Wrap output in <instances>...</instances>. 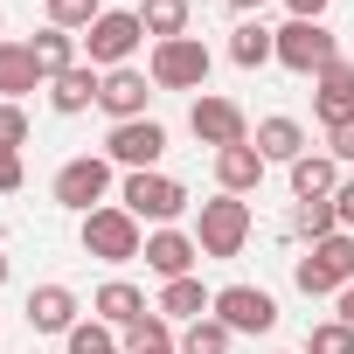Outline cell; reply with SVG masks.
<instances>
[{
  "instance_id": "obj_20",
  "label": "cell",
  "mask_w": 354,
  "mask_h": 354,
  "mask_svg": "<svg viewBox=\"0 0 354 354\" xmlns=\"http://www.w3.org/2000/svg\"><path fill=\"white\" fill-rule=\"evenodd\" d=\"M333 188H340V160L333 153H299L292 160V195L299 202H326Z\"/></svg>"
},
{
  "instance_id": "obj_17",
  "label": "cell",
  "mask_w": 354,
  "mask_h": 354,
  "mask_svg": "<svg viewBox=\"0 0 354 354\" xmlns=\"http://www.w3.org/2000/svg\"><path fill=\"white\" fill-rule=\"evenodd\" d=\"M153 313H167V319H209L216 313V292L202 278H167L160 299H153Z\"/></svg>"
},
{
  "instance_id": "obj_36",
  "label": "cell",
  "mask_w": 354,
  "mask_h": 354,
  "mask_svg": "<svg viewBox=\"0 0 354 354\" xmlns=\"http://www.w3.org/2000/svg\"><path fill=\"white\" fill-rule=\"evenodd\" d=\"M292 21H326V0H285Z\"/></svg>"
},
{
  "instance_id": "obj_9",
  "label": "cell",
  "mask_w": 354,
  "mask_h": 354,
  "mask_svg": "<svg viewBox=\"0 0 354 354\" xmlns=\"http://www.w3.org/2000/svg\"><path fill=\"white\" fill-rule=\"evenodd\" d=\"M160 153H167V125L160 118H125V125L104 132V160L125 167V174H153Z\"/></svg>"
},
{
  "instance_id": "obj_37",
  "label": "cell",
  "mask_w": 354,
  "mask_h": 354,
  "mask_svg": "<svg viewBox=\"0 0 354 354\" xmlns=\"http://www.w3.org/2000/svg\"><path fill=\"white\" fill-rule=\"evenodd\" d=\"M333 319H347V326H354V285L340 292V313H333Z\"/></svg>"
},
{
  "instance_id": "obj_33",
  "label": "cell",
  "mask_w": 354,
  "mask_h": 354,
  "mask_svg": "<svg viewBox=\"0 0 354 354\" xmlns=\"http://www.w3.org/2000/svg\"><path fill=\"white\" fill-rule=\"evenodd\" d=\"M15 188H21V153L0 146V195H15Z\"/></svg>"
},
{
  "instance_id": "obj_39",
  "label": "cell",
  "mask_w": 354,
  "mask_h": 354,
  "mask_svg": "<svg viewBox=\"0 0 354 354\" xmlns=\"http://www.w3.org/2000/svg\"><path fill=\"white\" fill-rule=\"evenodd\" d=\"M0 285H8V250H0Z\"/></svg>"
},
{
  "instance_id": "obj_10",
  "label": "cell",
  "mask_w": 354,
  "mask_h": 354,
  "mask_svg": "<svg viewBox=\"0 0 354 354\" xmlns=\"http://www.w3.org/2000/svg\"><path fill=\"white\" fill-rule=\"evenodd\" d=\"M188 132H195L202 146H216V153L250 146V118H243L236 97H195V104H188Z\"/></svg>"
},
{
  "instance_id": "obj_41",
  "label": "cell",
  "mask_w": 354,
  "mask_h": 354,
  "mask_svg": "<svg viewBox=\"0 0 354 354\" xmlns=\"http://www.w3.org/2000/svg\"><path fill=\"white\" fill-rule=\"evenodd\" d=\"M167 354H174V347H167Z\"/></svg>"
},
{
  "instance_id": "obj_24",
  "label": "cell",
  "mask_w": 354,
  "mask_h": 354,
  "mask_svg": "<svg viewBox=\"0 0 354 354\" xmlns=\"http://www.w3.org/2000/svg\"><path fill=\"white\" fill-rule=\"evenodd\" d=\"M257 181H264V153H257V146L216 153V188H223V195H250Z\"/></svg>"
},
{
  "instance_id": "obj_2",
  "label": "cell",
  "mask_w": 354,
  "mask_h": 354,
  "mask_svg": "<svg viewBox=\"0 0 354 354\" xmlns=\"http://www.w3.org/2000/svg\"><path fill=\"white\" fill-rule=\"evenodd\" d=\"M209 42L202 35H174V42H153V56H146V77H153V91H202L209 84Z\"/></svg>"
},
{
  "instance_id": "obj_18",
  "label": "cell",
  "mask_w": 354,
  "mask_h": 354,
  "mask_svg": "<svg viewBox=\"0 0 354 354\" xmlns=\"http://www.w3.org/2000/svg\"><path fill=\"white\" fill-rule=\"evenodd\" d=\"M97 84H104V70H91V63H77V70H63V77L49 84V111H63V118H77V111H91V104H97Z\"/></svg>"
},
{
  "instance_id": "obj_5",
  "label": "cell",
  "mask_w": 354,
  "mask_h": 354,
  "mask_svg": "<svg viewBox=\"0 0 354 354\" xmlns=\"http://www.w3.org/2000/svg\"><path fill=\"white\" fill-rule=\"evenodd\" d=\"M139 42H146L139 8H104V15L84 28V56H91V70H125Z\"/></svg>"
},
{
  "instance_id": "obj_25",
  "label": "cell",
  "mask_w": 354,
  "mask_h": 354,
  "mask_svg": "<svg viewBox=\"0 0 354 354\" xmlns=\"http://www.w3.org/2000/svg\"><path fill=\"white\" fill-rule=\"evenodd\" d=\"M188 0H139V28L153 35V42H174V35H188Z\"/></svg>"
},
{
  "instance_id": "obj_3",
  "label": "cell",
  "mask_w": 354,
  "mask_h": 354,
  "mask_svg": "<svg viewBox=\"0 0 354 354\" xmlns=\"http://www.w3.org/2000/svg\"><path fill=\"white\" fill-rule=\"evenodd\" d=\"M84 250H91L97 264H132V257L146 250V230H139V216H132V209L104 202V209H91V216H84Z\"/></svg>"
},
{
  "instance_id": "obj_1",
  "label": "cell",
  "mask_w": 354,
  "mask_h": 354,
  "mask_svg": "<svg viewBox=\"0 0 354 354\" xmlns=\"http://www.w3.org/2000/svg\"><path fill=\"white\" fill-rule=\"evenodd\" d=\"M292 285H299L306 299H340V292L354 285V236L340 230V236L313 243V250L292 264Z\"/></svg>"
},
{
  "instance_id": "obj_40",
  "label": "cell",
  "mask_w": 354,
  "mask_h": 354,
  "mask_svg": "<svg viewBox=\"0 0 354 354\" xmlns=\"http://www.w3.org/2000/svg\"><path fill=\"white\" fill-rule=\"evenodd\" d=\"M0 28H8V15H0ZM0 42H8V35H0Z\"/></svg>"
},
{
  "instance_id": "obj_28",
  "label": "cell",
  "mask_w": 354,
  "mask_h": 354,
  "mask_svg": "<svg viewBox=\"0 0 354 354\" xmlns=\"http://www.w3.org/2000/svg\"><path fill=\"white\" fill-rule=\"evenodd\" d=\"M63 340H70V354H125V347H118V333H111L104 319H77Z\"/></svg>"
},
{
  "instance_id": "obj_30",
  "label": "cell",
  "mask_w": 354,
  "mask_h": 354,
  "mask_svg": "<svg viewBox=\"0 0 354 354\" xmlns=\"http://www.w3.org/2000/svg\"><path fill=\"white\" fill-rule=\"evenodd\" d=\"M299 230H306L313 243L340 236V209H333V195H326V202H306V209H299Z\"/></svg>"
},
{
  "instance_id": "obj_34",
  "label": "cell",
  "mask_w": 354,
  "mask_h": 354,
  "mask_svg": "<svg viewBox=\"0 0 354 354\" xmlns=\"http://www.w3.org/2000/svg\"><path fill=\"white\" fill-rule=\"evenodd\" d=\"M326 153H333V160H340V167H347V160H354V118H347V125H333V132H326Z\"/></svg>"
},
{
  "instance_id": "obj_22",
  "label": "cell",
  "mask_w": 354,
  "mask_h": 354,
  "mask_svg": "<svg viewBox=\"0 0 354 354\" xmlns=\"http://www.w3.org/2000/svg\"><path fill=\"white\" fill-rule=\"evenodd\" d=\"M250 146L264 153V167H271V160H285V167H292V160L306 153V125H299V118H285V111H278V118H257V139H250Z\"/></svg>"
},
{
  "instance_id": "obj_27",
  "label": "cell",
  "mask_w": 354,
  "mask_h": 354,
  "mask_svg": "<svg viewBox=\"0 0 354 354\" xmlns=\"http://www.w3.org/2000/svg\"><path fill=\"white\" fill-rule=\"evenodd\" d=\"M230 340H236V333L209 313V319H188V333L174 340V354H230Z\"/></svg>"
},
{
  "instance_id": "obj_4",
  "label": "cell",
  "mask_w": 354,
  "mask_h": 354,
  "mask_svg": "<svg viewBox=\"0 0 354 354\" xmlns=\"http://www.w3.org/2000/svg\"><path fill=\"white\" fill-rule=\"evenodd\" d=\"M118 209H132L139 223H153V230H174V216L188 209V188L174 181V174H125V188H118Z\"/></svg>"
},
{
  "instance_id": "obj_8",
  "label": "cell",
  "mask_w": 354,
  "mask_h": 354,
  "mask_svg": "<svg viewBox=\"0 0 354 354\" xmlns=\"http://www.w3.org/2000/svg\"><path fill=\"white\" fill-rule=\"evenodd\" d=\"M278 63L292 77H319L326 63H340V35L326 21H285L278 28Z\"/></svg>"
},
{
  "instance_id": "obj_13",
  "label": "cell",
  "mask_w": 354,
  "mask_h": 354,
  "mask_svg": "<svg viewBox=\"0 0 354 354\" xmlns=\"http://www.w3.org/2000/svg\"><path fill=\"white\" fill-rule=\"evenodd\" d=\"M313 118H319L326 132L354 118V63H347V56H340V63H326V70L313 77Z\"/></svg>"
},
{
  "instance_id": "obj_19",
  "label": "cell",
  "mask_w": 354,
  "mask_h": 354,
  "mask_svg": "<svg viewBox=\"0 0 354 354\" xmlns=\"http://www.w3.org/2000/svg\"><path fill=\"white\" fill-rule=\"evenodd\" d=\"M139 313H153V306H146V292L125 285V278H111V285L91 292V319H104V326H132Z\"/></svg>"
},
{
  "instance_id": "obj_31",
  "label": "cell",
  "mask_w": 354,
  "mask_h": 354,
  "mask_svg": "<svg viewBox=\"0 0 354 354\" xmlns=\"http://www.w3.org/2000/svg\"><path fill=\"white\" fill-rule=\"evenodd\" d=\"M306 354H354V326H347V319L313 326V333H306Z\"/></svg>"
},
{
  "instance_id": "obj_23",
  "label": "cell",
  "mask_w": 354,
  "mask_h": 354,
  "mask_svg": "<svg viewBox=\"0 0 354 354\" xmlns=\"http://www.w3.org/2000/svg\"><path fill=\"white\" fill-rule=\"evenodd\" d=\"M35 84H42V70H35L28 42H0V104H21Z\"/></svg>"
},
{
  "instance_id": "obj_29",
  "label": "cell",
  "mask_w": 354,
  "mask_h": 354,
  "mask_svg": "<svg viewBox=\"0 0 354 354\" xmlns=\"http://www.w3.org/2000/svg\"><path fill=\"white\" fill-rule=\"evenodd\" d=\"M42 8H49V28H91L97 15H104V0H42Z\"/></svg>"
},
{
  "instance_id": "obj_11",
  "label": "cell",
  "mask_w": 354,
  "mask_h": 354,
  "mask_svg": "<svg viewBox=\"0 0 354 354\" xmlns=\"http://www.w3.org/2000/svg\"><path fill=\"white\" fill-rule=\"evenodd\" d=\"M216 319H223L230 333H271V326H278V299H271L264 285H223V292H216Z\"/></svg>"
},
{
  "instance_id": "obj_12",
  "label": "cell",
  "mask_w": 354,
  "mask_h": 354,
  "mask_svg": "<svg viewBox=\"0 0 354 354\" xmlns=\"http://www.w3.org/2000/svg\"><path fill=\"white\" fill-rule=\"evenodd\" d=\"M146 97H153V77L146 70H104V84H97V111L111 118V125H125V118H146Z\"/></svg>"
},
{
  "instance_id": "obj_16",
  "label": "cell",
  "mask_w": 354,
  "mask_h": 354,
  "mask_svg": "<svg viewBox=\"0 0 354 354\" xmlns=\"http://www.w3.org/2000/svg\"><path fill=\"white\" fill-rule=\"evenodd\" d=\"M84 35H70V28H42V35H28V56H35V70H42V84H56L63 70H77L84 56Z\"/></svg>"
},
{
  "instance_id": "obj_21",
  "label": "cell",
  "mask_w": 354,
  "mask_h": 354,
  "mask_svg": "<svg viewBox=\"0 0 354 354\" xmlns=\"http://www.w3.org/2000/svg\"><path fill=\"white\" fill-rule=\"evenodd\" d=\"M230 63H236V70H264V63H278V28H264V21H236V28H230Z\"/></svg>"
},
{
  "instance_id": "obj_6",
  "label": "cell",
  "mask_w": 354,
  "mask_h": 354,
  "mask_svg": "<svg viewBox=\"0 0 354 354\" xmlns=\"http://www.w3.org/2000/svg\"><path fill=\"white\" fill-rule=\"evenodd\" d=\"M195 243H202V257H236V250L250 243V202H243V195H216V202H202V216H195Z\"/></svg>"
},
{
  "instance_id": "obj_32",
  "label": "cell",
  "mask_w": 354,
  "mask_h": 354,
  "mask_svg": "<svg viewBox=\"0 0 354 354\" xmlns=\"http://www.w3.org/2000/svg\"><path fill=\"white\" fill-rule=\"evenodd\" d=\"M0 146H15V153L28 146V111L21 104H0Z\"/></svg>"
},
{
  "instance_id": "obj_38",
  "label": "cell",
  "mask_w": 354,
  "mask_h": 354,
  "mask_svg": "<svg viewBox=\"0 0 354 354\" xmlns=\"http://www.w3.org/2000/svg\"><path fill=\"white\" fill-rule=\"evenodd\" d=\"M230 8H236V15H243V21H250V15H257V8H264V0H230Z\"/></svg>"
},
{
  "instance_id": "obj_14",
  "label": "cell",
  "mask_w": 354,
  "mask_h": 354,
  "mask_svg": "<svg viewBox=\"0 0 354 354\" xmlns=\"http://www.w3.org/2000/svg\"><path fill=\"white\" fill-rule=\"evenodd\" d=\"M139 257H146V271H160V285H167V278H195V257H202V243H195L188 230H153Z\"/></svg>"
},
{
  "instance_id": "obj_15",
  "label": "cell",
  "mask_w": 354,
  "mask_h": 354,
  "mask_svg": "<svg viewBox=\"0 0 354 354\" xmlns=\"http://www.w3.org/2000/svg\"><path fill=\"white\" fill-rule=\"evenodd\" d=\"M77 313H84V306H77V292H70V285H35V292H28V306H21V319H28L35 333H70V326H77Z\"/></svg>"
},
{
  "instance_id": "obj_35",
  "label": "cell",
  "mask_w": 354,
  "mask_h": 354,
  "mask_svg": "<svg viewBox=\"0 0 354 354\" xmlns=\"http://www.w3.org/2000/svg\"><path fill=\"white\" fill-rule=\"evenodd\" d=\"M333 209H340V230L354 236V181H340V188H333Z\"/></svg>"
},
{
  "instance_id": "obj_26",
  "label": "cell",
  "mask_w": 354,
  "mask_h": 354,
  "mask_svg": "<svg viewBox=\"0 0 354 354\" xmlns=\"http://www.w3.org/2000/svg\"><path fill=\"white\" fill-rule=\"evenodd\" d=\"M167 347H174V319L167 313H139L125 326V354H167Z\"/></svg>"
},
{
  "instance_id": "obj_7",
  "label": "cell",
  "mask_w": 354,
  "mask_h": 354,
  "mask_svg": "<svg viewBox=\"0 0 354 354\" xmlns=\"http://www.w3.org/2000/svg\"><path fill=\"white\" fill-rule=\"evenodd\" d=\"M49 195H56L63 209H77V216L104 209V195H111V160H104V153H77V160H63L56 181H49Z\"/></svg>"
}]
</instances>
